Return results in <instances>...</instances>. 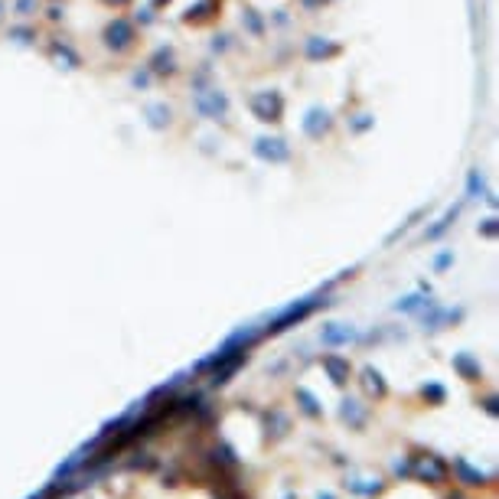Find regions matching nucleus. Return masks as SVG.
Here are the masks:
<instances>
[{"label": "nucleus", "mask_w": 499, "mask_h": 499, "mask_svg": "<svg viewBox=\"0 0 499 499\" xmlns=\"http://www.w3.org/2000/svg\"><path fill=\"white\" fill-rule=\"evenodd\" d=\"M134 43H137V29H134V23L128 17H114L104 23L102 29V46L108 49V53H114V56H124V53H131Z\"/></svg>", "instance_id": "obj_1"}, {"label": "nucleus", "mask_w": 499, "mask_h": 499, "mask_svg": "<svg viewBox=\"0 0 499 499\" xmlns=\"http://www.w3.org/2000/svg\"><path fill=\"white\" fill-rule=\"evenodd\" d=\"M193 108H196V114L206 118V121H226L228 118V98L216 85L196 88V92H193Z\"/></svg>", "instance_id": "obj_2"}, {"label": "nucleus", "mask_w": 499, "mask_h": 499, "mask_svg": "<svg viewBox=\"0 0 499 499\" xmlns=\"http://www.w3.org/2000/svg\"><path fill=\"white\" fill-rule=\"evenodd\" d=\"M248 104H252V111L258 121L264 124H278L284 114V98L281 92H274V88H261V92H254L252 98H248Z\"/></svg>", "instance_id": "obj_3"}, {"label": "nucleus", "mask_w": 499, "mask_h": 499, "mask_svg": "<svg viewBox=\"0 0 499 499\" xmlns=\"http://www.w3.org/2000/svg\"><path fill=\"white\" fill-rule=\"evenodd\" d=\"M254 157H261L264 163H287L291 160V144L284 137H258L252 144Z\"/></svg>", "instance_id": "obj_4"}, {"label": "nucleus", "mask_w": 499, "mask_h": 499, "mask_svg": "<svg viewBox=\"0 0 499 499\" xmlns=\"http://www.w3.org/2000/svg\"><path fill=\"white\" fill-rule=\"evenodd\" d=\"M301 128H303V134H307L310 141H323V137L333 131V114L327 111V108H320V104H313L310 111L303 114Z\"/></svg>", "instance_id": "obj_5"}, {"label": "nucleus", "mask_w": 499, "mask_h": 499, "mask_svg": "<svg viewBox=\"0 0 499 499\" xmlns=\"http://www.w3.org/2000/svg\"><path fill=\"white\" fill-rule=\"evenodd\" d=\"M147 69H151L153 76H177L179 66H177V53H173V46L157 49V53L151 56V62H147Z\"/></svg>", "instance_id": "obj_6"}, {"label": "nucleus", "mask_w": 499, "mask_h": 499, "mask_svg": "<svg viewBox=\"0 0 499 499\" xmlns=\"http://www.w3.org/2000/svg\"><path fill=\"white\" fill-rule=\"evenodd\" d=\"M53 62H56L59 69H78V66H82L78 53L69 46V43H62V39H56V43H53Z\"/></svg>", "instance_id": "obj_7"}, {"label": "nucleus", "mask_w": 499, "mask_h": 499, "mask_svg": "<svg viewBox=\"0 0 499 499\" xmlns=\"http://www.w3.org/2000/svg\"><path fill=\"white\" fill-rule=\"evenodd\" d=\"M303 53H307V59H330V56H336L339 53V46L336 43H330V39H323V36H310L307 39V46H303Z\"/></svg>", "instance_id": "obj_8"}, {"label": "nucleus", "mask_w": 499, "mask_h": 499, "mask_svg": "<svg viewBox=\"0 0 499 499\" xmlns=\"http://www.w3.org/2000/svg\"><path fill=\"white\" fill-rule=\"evenodd\" d=\"M144 114H147V124H151L153 131H163V128H170L173 124V111H170L163 102H153L144 108Z\"/></svg>", "instance_id": "obj_9"}, {"label": "nucleus", "mask_w": 499, "mask_h": 499, "mask_svg": "<svg viewBox=\"0 0 499 499\" xmlns=\"http://www.w3.org/2000/svg\"><path fill=\"white\" fill-rule=\"evenodd\" d=\"M36 7H39L36 0H17V13H20V17H29Z\"/></svg>", "instance_id": "obj_10"}, {"label": "nucleus", "mask_w": 499, "mask_h": 499, "mask_svg": "<svg viewBox=\"0 0 499 499\" xmlns=\"http://www.w3.org/2000/svg\"><path fill=\"white\" fill-rule=\"evenodd\" d=\"M131 82L137 85V88H141V85H151V76H147V72H144V76H141V72H134V78H131Z\"/></svg>", "instance_id": "obj_11"}, {"label": "nucleus", "mask_w": 499, "mask_h": 499, "mask_svg": "<svg viewBox=\"0 0 499 499\" xmlns=\"http://www.w3.org/2000/svg\"><path fill=\"white\" fill-rule=\"evenodd\" d=\"M104 4H111V7H124L128 0H104Z\"/></svg>", "instance_id": "obj_12"}]
</instances>
